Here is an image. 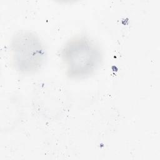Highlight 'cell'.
Returning a JSON list of instances; mask_svg holds the SVG:
<instances>
[{
    "label": "cell",
    "mask_w": 160,
    "mask_h": 160,
    "mask_svg": "<svg viewBox=\"0 0 160 160\" xmlns=\"http://www.w3.org/2000/svg\"><path fill=\"white\" fill-rule=\"evenodd\" d=\"M61 59L68 77L84 78L94 73L101 61L98 46L85 36L69 40L61 51Z\"/></svg>",
    "instance_id": "1"
},
{
    "label": "cell",
    "mask_w": 160,
    "mask_h": 160,
    "mask_svg": "<svg viewBox=\"0 0 160 160\" xmlns=\"http://www.w3.org/2000/svg\"><path fill=\"white\" fill-rule=\"evenodd\" d=\"M11 51L15 68L24 74L38 71L46 60L45 49L41 39L28 31L19 32L13 36Z\"/></svg>",
    "instance_id": "2"
}]
</instances>
